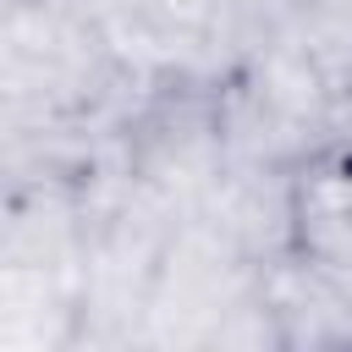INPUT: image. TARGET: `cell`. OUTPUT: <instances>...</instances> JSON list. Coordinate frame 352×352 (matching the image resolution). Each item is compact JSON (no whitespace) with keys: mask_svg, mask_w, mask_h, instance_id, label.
<instances>
[{"mask_svg":"<svg viewBox=\"0 0 352 352\" xmlns=\"http://www.w3.org/2000/svg\"><path fill=\"white\" fill-rule=\"evenodd\" d=\"M77 275L0 264V352H77Z\"/></svg>","mask_w":352,"mask_h":352,"instance_id":"5b68a950","label":"cell"},{"mask_svg":"<svg viewBox=\"0 0 352 352\" xmlns=\"http://www.w3.org/2000/svg\"><path fill=\"white\" fill-rule=\"evenodd\" d=\"M0 6H11V0H0Z\"/></svg>","mask_w":352,"mask_h":352,"instance_id":"52a82bcc","label":"cell"},{"mask_svg":"<svg viewBox=\"0 0 352 352\" xmlns=\"http://www.w3.org/2000/svg\"><path fill=\"white\" fill-rule=\"evenodd\" d=\"M258 297L280 330V352H341L352 346V292L308 253L258 264Z\"/></svg>","mask_w":352,"mask_h":352,"instance_id":"277c9868","label":"cell"},{"mask_svg":"<svg viewBox=\"0 0 352 352\" xmlns=\"http://www.w3.org/2000/svg\"><path fill=\"white\" fill-rule=\"evenodd\" d=\"M270 28L352 104V0H270Z\"/></svg>","mask_w":352,"mask_h":352,"instance_id":"8992f818","label":"cell"},{"mask_svg":"<svg viewBox=\"0 0 352 352\" xmlns=\"http://www.w3.org/2000/svg\"><path fill=\"white\" fill-rule=\"evenodd\" d=\"M116 148L126 176L165 198L170 209H198L204 192L226 176V116L214 72H165L138 88L126 116L116 121Z\"/></svg>","mask_w":352,"mask_h":352,"instance_id":"6da1fadb","label":"cell"},{"mask_svg":"<svg viewBox=\"0 0 352 352\" xmlns=\"http://www.w3.org/2000/svg\"><path fill=\"white\" fill-rule=\"evenodd\" d=\"M253 286L258 264H248L204 214H182L148 286L143 346H209L220 319Z\"/></svg>","mask_w":352,"mask_h":352,"instance_id":"7a4b0ae2","label":"cell"},{"mask_svg":"<svg viewBox=\"0 0 352 352\" xmlns=\"http://www.w3.org/2000/svg\"><path fill=\"white\" fill-rule=\"evenodd\" d=\"M248 264H270L297 248V170L286 165H226L198 209Z\"/></svg>","mask_w":352,"mask_h":352,"instance_id":"3957f363","label":"cell"}]
</instances>
